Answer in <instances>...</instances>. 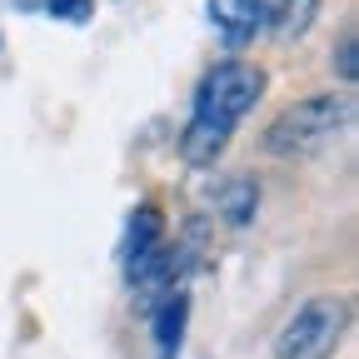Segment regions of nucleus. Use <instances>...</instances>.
I'll use <instances>...</instances> for the list:
<instances>
[{"mask_svg":"<svg viewBox=\"0 0 359 359\" xmlns=\"http://www.w3.org/2000/svg\"><path fill=\"white\" fill-rule=\"evenodd\" d=\"M314 15H320V0H259V25L275 40H299Z\"/></svg>","mask_w":359,"mask_h":359,"instance_id":"nucleus-7","label":"nucleus"},{"mask_svg":"<svg viewBox=\"0 0 359 359\" xmlns=\"http://www.w3.org/2000/svg\"><path fill=\"white\" fill-rule=\"evenodd\" d=\"M264 90H269L264 65H250V60L210 65L200 75V85H195V95H190V120L180 130V160L190 170H210L224 150H230L235 130L255 115Z\"/></svg>","mask_w":359,"mask_h":359,"instance_id":"nucleus-1","label":"nucleus"},{"mask_svg":"<svg viewBox=\"0 0 359 359\" xmlns=\"http://www.w3.org/2000/svg\"><path fill=\"white\" fill-rule=\"evenodd\" d=\"M210 210L230 224V230H250L255 215H259V180H250V175L215 180L210 185Z\"/></svg>","mask_w":359,"mask_h":359,"instance_id":"nucleus-6","label":"nucleus"},{"mask_svg":"<svg viewBox=\"0 0 359 359\" xmlns=\"http://www.w3.org/2000/svg\"><path fill=\"white\" fill-rule=\"evenodd\" d=\"M45 15L60 20V25H90L95 0H45Z\"/></svg>","mask_w":359,"mask_h":359,"instance_id":"nucleus-9","label":"nucleus"},{"mask_svg":"<svg viewBox=\"0 0 359 359\" xmlns=\"http://www.w3.org/2000/svg\"><path fill=\"white\" fill-rule=\"evenodd\" d=\"M205 11H210V25H215L224 50H245L264 30L259 25V0H205Z\"/></svg>","mask_w":359,"mask_h":359,"instance_id":"nucleus-5","label":"nucleus"},{"mask_svg":"<svg viewBox=\"0 0 359 359\" xmlns=\"http://www.w3.org/2000/svg\"><path fill=\"white\" fill-rule=\"evenodd\" d=\"M349 334V299L314 294L304 299L275 334V359H334Z\"/></svg>","mask_w":359,"mask_h":359,"instance_id":"nucleus-3","label":"nucleus"},{"mask_svg":"<svg viewBox=\"0 0 359 359\" xmlns=\"http://www.w3.org/2000/svg\"><path fill=\"white\" fill-rule=\"evenodd\" d=\"M330 65H334V75H339L344 85H354V80H359V35H354V25H344V30H339L334 50H330Z\"/></svg>","mask_w":359,"mask_h":359,"instance_id":"nucleus-8","label":"nucleus"},{"mask_svg":"<svg viewBox=\"0 0 359 359\" xmlns=\"http://www.w3.org/2000/svg\"><path fill=\"white\" fill-rule=\"evenodd\" d=\"M140 309H145V325H150V339H155V359H180L185 334H190V285L160 290Z\"/></svg>","mask_w":359,"mask_h":359,"instance_id":"nucleus-4","label":"nucleus"},{"mask_svg":"<svg viewBox=\"0 0 359 359\" xmlns=\"http://www.w3.org/2000/svg\"><path fill=\"white\" fill-rule=\"evenodd\" d=\"M354 95H309L290 110H280L275 120L264 125L259 145L275 155V160H309V155H325L334 140L354 130Z\"/></svg>","mask_w":359,"mask_h":359,"instance_id":"nucleus-2","label":"nucleus"}]
</instances>
